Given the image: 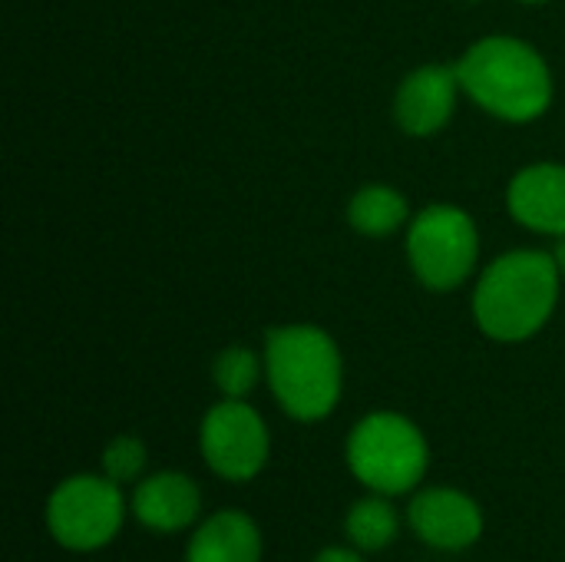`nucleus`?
I'll use <instances>...</instances> for the list:
<instances>
[{
  "label": "nucleus",
  "mask_w": 565,
  "mask_h": 562,
  "mask_svg": "<svg viewBox=\"0 0 565 562\" xmlns=\"http://www.w3.org/2000/svg\"><path fill=\"white\" fill-rule=\"evenodd\" d=\"M454 66L463 93L503 123H533L553 103L550 63L520 36H483Z\"/></svg>",
  "instance_id": "f03ea898"
},
{
  "label": "nucleus",
  "mask_w": 565,
  "mask_h": 562,
  "mask_svg": "<svg viewBox=\"0 0 565 562\" xmlns=\"http://www.w3.org/2000/svg\"><path fill=\"white\" fill-rule=\"evenodd\" d=\"M559 262L553 252L516 248L483 268L473 291L477 328L503 344L530 341L546 328L559 301Z\"/></svg>",
  "instance_id": "f257e3e1"
},
{
  "label": "nucleus",
  "mask_w": 565,
  "mask_h": 562,
  "mask_svg": "<svg viewBox=\"0 0 565 562\" xmlns=\"http://www.w3.org/2000/svg\"><path fill=\"white\" fill-rule=\"evenodd\" d=\"M146 460H149L146 444H142L139 437H132V434H122V437L109 441L106 450H103V457H99L103 474H106L113 484H119V487L139 480L142 470H146Z\"/></svg>",
  "instance_id": "dca6fc26"
},
{
  "label": "nucleus",
  "mask_w": 565,
  "mask_h": 562,
  "mask_svg": "<svg viewBox=\"0 0 565 562\" xmlns=\"http://www.w3.org/2000/svg\"><path fill=\"white\" fill-rule=\"evenodd\" d=\"M344 530H348L351 547H358L361 553H381V550H387V547L397 540V533H401V517H397L391 497L371 494V497L358 500V503L348 510Z\"/></svg>",
  "instance_id": "4468645a"
},
{
  "label": "nucleus",
  "mask_w": 565,
  "mask_h": 562,
  "mask_svg": "<svg viewBox=\"0 0 565 562\" xmlns=\"http://www.w3.org/2000/svg\"><path fill=\"white\" fill-rule=\"evenodd\" d=\"M348 467L371 494L401 497L417 490L430 467L424 431L394 411L367 414L348 437Z\"/></svg>",
  "instance_id": "20e7f679"
},
{
  "label": "nucleus",
  "mask_w": 565,
  "mask_h": 562,
  "mask_svg": "<svg viewBox=\"0 0 565 562\" xmlns=\"http://www.w3.org/2000/svg\"><path fill=\"white\" fill-rule=\"evenodd\" d=\"M510 215L540 235H565V166L563 162H533L520 169L507 189Z\"/></svg>",
  "instance_id": "9d476101"
},
{
  "label": "nucleus",
  "mask_w": 565,
  "mask_h": 562,
  "mask_svg": "<svg viewBox=\"0 0 565 562\" xmlns=\"http://www.w3.org/2000/svg\"><path fill=\"white\" fill-rule=\"evenodd\" d=\"M463 93L457 66H444V63H427L411 70L397 93H394V123L407 132V136H434L440 132L454 109H457V96Z\"/></svg>",
  "instance_id": "1a4fd4ad"
},
{
  "label": "nucleus",
  "mask_w": 565,
  "mask_h": 562,
  "mask_svg": "<svg viewBox=\"0 0 565 562\" xmlns=\"http://www.w3.org/2000/svg\"><path fill=\"white\" fill-rule=\"evenodd\" d=\"M265 378L278 407L301 421H324L344 388V361L318 325H281L265 338Z\"/></svg>",
  "instance_id": "7ed1b4c3"
},
{
  "label": "nucleus",
  "mask_w": 565,
  "mask_h": 562,
  "mask_svg": "<svg viewBox=\"0 0 565 562\" xmlns=\"http://www.w3.org/2000/svg\"><path fill=\"white\" fill-rule=\"evenodd\" d=\"M199 447L212 474L232 484H245L265 470L271 437L262 414L252 404L225 397L205 411L199 427Z\"/></svg>",
  "instance_id": "0eeeda50"
},
{
  "label": "nucleus",
  "mask_w": 565,
  "mask_h": 562,
  "mask_svg": "<svg viewBox=\"0 0 565 562\" xmlns=\"http://www.w3.org/2000/svg\"><path fill=\"white\" fill-rule=\"evenodd\" d=\"M202 513V494L192 477L159 470L132 490V517L152 533L189 530Z\"/></svg>",
  "instance_id": "9b49d317"
},
{
  "label": "nucleus",
  "mask_w": 565,
  "mask_h": 562,
  "mask_svg": "<svg viewBox=\"0 0 565 562\" xmlns=\"http://www.w3.org/2000/svg\"><path fill=\"white\" fill-rule=\"evenodd\" d=\"M523 3H546V0H523Z\"/></svg>",
  "instance_id": "6ab92c4d"
},
{
  "label": "nucleus",
  "mask_w": 565,
  "mask_h": 562,
  "mask_svg": "<svg viewBox=\"0 0 565 562\" xmlns=\"http://www.w3.org/2000/svg\"><path fill=\"white\" fill-rule=\"evenodd\" d=\"M311 562H364V556H361V550L354 547H328V550H321L318 556Z\"/></svg>",
  "instance_id": "f3484780"
},
{
  "label": "nucleus",
  "mask_w": 565,
  "mask_h": 562,
  "mask_svg": "<svg viewBox=\"0 0 565 562\" xmlns=\"http://www.w3.org/2000/svg\"><path fill=\"white\" fill-rule=\"evenodd\" d=\"M480 258V232L470 212L450 202L420 209L407 225V262L430 291L460 288Z\"/></svg>",
  "instance_id": "39448f33"
},
{
  "label": "nucleus",
  "mask_w": 565,
  "mask_h": 562,
  "mask_svg": "<svg viewBox=\"0 0 565 562\" xmlns=\"http://www.w3.org/2000/svg\"><path fill=\"white\" fill-rule=\"evenodd\" d=\"M126 520L122 487L106 474H76L46 500V530L70 553H96L116 540Z\"/></svg>",
  "instance_id": "423d86ee"
},
{
  "label": "nucleus",
  "mask_w": 565,
  "mask_h": 562,
  "mask_svg": "<svg viewBox=\"0 0 565 562\" xmlns=\"http://www.w3.org/2000/svg\"><path fill=\"white\" fill-rule=\"evenodd\" d=\"M411 219L414 215H411L407 199L394 185H387V182H367L348 202L351 229L367 235V238H384V235L411 225Z\"/></svg>",
  "instance_id": "ddd939ff"
},
{
  "label": "nucleus",
  "mask_w": 565,
  "mask_h": 562,
  "mask_svg": "<svg viewBox=\"0 0 565 562\" xmlns=\"http://www.w3.org/2000/svg\"><path fill=\"white\" fill-rule=\"evenodd\" d=\"M262 530L242 510H222L199 523L185 562H262Z\"/></svg>",
  "instance_id": "f8f14e48"
},
{
  "label": "nucleus",
  "mask_w": 565,
  "mask_h": 562,
  "mask_svg": "<svg viewBox=\"0 0 565 562\" xmlns=\"http://www.w3.org/2000/svg\"><path fill=\"white\" fill-rule=\"evenodd\" d=\"M553 255H556V262H559V272L565 275V235L559 238V245H556V252H553Z\"/></svg>",
  "instance_id": "a211bd4d"
},
{
  "label": "nucleus",
  "mask_w": 565,
  "mask_h": 562,
  "mask_svg": "<svg viewBox=\"0 0 565 562\" xmlns=\"http://www.w3.org/2000/svg\"><path fill=\"white\" fill-rule=\"evenodd\" d=\"M407 523L427 547L447 553H460L483 537L480 503L454 487L420 490L407 507Z\"/></svg>",
  "instance_id": "6e6552de"
},
{
  "label": "nucleus",
  "mask_w": 565,
  "mask_h": 562,
  "mask_svg": "<svg viewBox=\"0 0 565 562\" xmlns=\"http://www.w3.org/2000/svg\"><path fill=\"white\" fill-rule=\"evenodd\" d=\"M262 371H265V358H258V354H255L252 348H245V344L225 348V351L215 358V364H212V378H215L218 391H222L225 397H235V401H245V397L258 388Z\"/></svg>",
  "instance_id": "2eb2a0df"
}]
</instances>
